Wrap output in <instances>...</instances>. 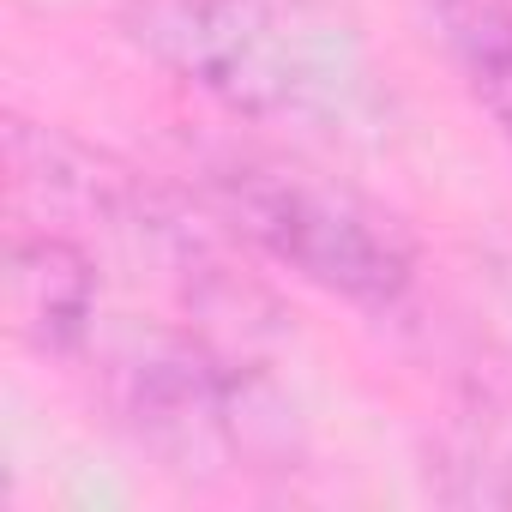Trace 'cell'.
<instances>
[{
    "label": "cell",
    "instance_id": "obj_1",
    "mask_svg": "<svg viewBox=\"0 0 512 512\" xmlns=\"http://www.w3.org/2000/svg\"><path fill=\"white\" fill-rule=\"evenodd\" d=\"M139 43L247 115H326L344 103L350 61L338 25L308 0H139Z\"/></svg>",
    "mask_w": 512,
    "mask_h": 512
},
{
    "label": "cell",
    "instance_id": "obj_2",
    "mask_svg": "<svg viewBox=\"0 0 512 512\" xmlns=\"http://www.w3.org/2000/svg\"><path fill=\"white\" fill-rule=\"evenodd\" d=\"M217 193L272 260L350 302H392L410 284L404 241L344 187H326L284 163H229L217 175Z\"/></svg>",
    "mask_w": 512,
    "mask_h": 512
},
{
    "label": "cell",
    "instance_id": "obj_3",
    "mask_svg": "<svg viewBox=\"0 0 512 512\" xmlns=\"http://www.w3.org/2000/svg\"><path fill=\"white\" fill-rule=\"evenodd\" d=\"M470 91L512 145V0H428Z\"/></svg>",
    "mask_w": 512,
    "mask_h": 512
},
{
    "label": "cell",
    "instance_id": "obj_4",
    "mask_svg": "<svg viewBox=\"0 0 512 512\" xmlns=\"http://www.w3.org/2000/svg\"><path fill=\"white\" fill-rule=\"evenodd\" d=\"M13 296H19V320H31L49 344H67L79 326H85V308H91V272L85 260L67 247V241H19V278H13Z\"/></svg>",
    "mask_w": 512,
    "mask_h": 512
},
{
    "label": "cell",
    "instance_id": "obj_5",
    "mask_svg": "<svg viewBox=\"0 0 512 512\" xmlns=\"http://www.w3.org/2000/svg\"><path fill=\"white\" fill-rule=\"evenodd\" d=\"M446 470H452V500H488V506H512V410H470L446 446Z\"/></svg>",
    "mask_w": 512,
    "mask_h": 512
}]
</instances>
